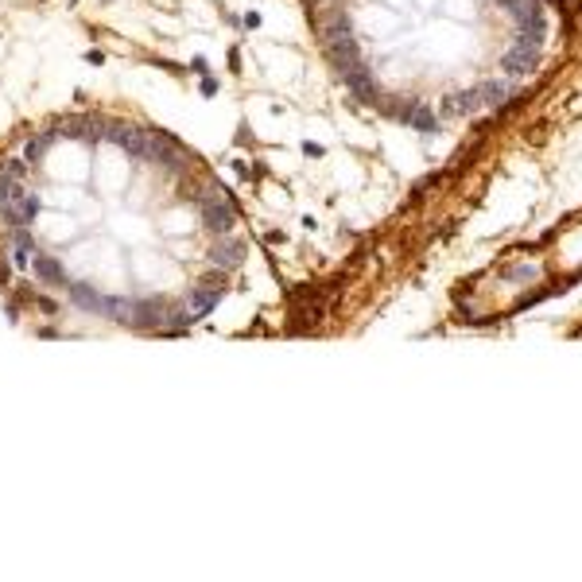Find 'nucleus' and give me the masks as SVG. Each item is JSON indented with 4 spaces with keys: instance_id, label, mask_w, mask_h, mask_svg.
Returning <instances> with one entry per match:
<instances>
[{
    "instance_id": "f257e3e1",
    "label": "nucleus",
    "mask_w": 582,
    "mask_h": 582,
    "mask_svg": "<svg viewBox=\"0 0 582 582\" xmlns=\"http://www.w3.org/2000/svg\"><path fill=\"white\" fill-rule=\"evenodd\" d=\"M214 307H218V287H214V291H206V287H202V291H194V295L187 299V307H183V315H179V319L171 322V326H183V322H194V319H202V315H210Z\"/></svg>"
},
{
    "instance_id": "f03ea898",
    "label": "nucleus",
    "mask_w": 582,
    "mask_h": 582,
    "mask_svg": "<svg viewBox=\"0 0 582 582\" xmlns=\"http://www.w3.org/2000/svg\"><path fill=\"white\" fill-rule=\"evenodd\" d=\"M39 214V198H31V194H23V198H16V202H8V210H4V225L8 229H20V225H31V218Z\"/></svg>"
},
{
    "instance_id": "7ed1b4c3",
    "label": "nucleus",
    "mask_w": 582,
    "mask_h": 582,
    "mask_svg": "<svg viewBox=\"0 0 582 582\" xmlns=\"http://www.w3.org/2000/svg\"><path fill=\"white\" fill-rule=\"evenodd\" d=\"M31 272L39 284H62V264L51 260V256H39V260L31 264Z\"/></svg>"
},
{
    "instance_id": "20e7f679",
    "label": "nucleus",
    "mask_w": 582,
    "mask_h": 582,
    "mask_svg": "<svg viewBox=\"0 0 582 582\" xmlns=\"http://www.w3.org/2000/svg\"><path fill=\"white\" fill-rule=\"evenodd\" d=\"M241 256H245V241H229L225 249H210V260H218V264H225V268H233V264H241Z\"/></svg>"
},
{
    "instance_id": "39448f33",
    "label": "nucleus",
    "mask_w": 582,
    "mask_h": 582,
    "mask_svg": "<svg viewBox=\"0 0 582 582\" xmlns=\"http://www.w3.org/2000/svg\"><path fill=\"white\" fill-rule=\"evenodd\" d=\"M70 299H74L82 311H101V295L93 287H82V284H70Z\"/></svg>"
},
{
    "instance_id": "423d86ee",
    "label": "nucleus",
    "mask_w": 582,
    "mask_h": 582,
    "mask_svg": "<svg viewBox=\"0 0 582 582\" xmlns=\"http://www.w3.org/2000/svg\"><path fill=\"white\" fill-rule=\"evenodd\" d=\"M51 140H58V132H47V136H35V140H27V148H23V159L27 163H39L47 155V148H51Z\"/></svg>"
},
{
    "instance_id": "0eeeda50",
    "label": "nucleus",
    "mask_w": 582,
    "mask_h": 582,
    "mask_svg": "<svg viewBox=\"0 0 582 582\" xmlns=\"http://www.w3.org/2000/svg\"><path fill=\"white\" fill-rule=\"evenodd\" d=\"M31 264H35V249L12 245V268H16V272H31Z\"/></svg>"
},
{
    "instance_id": "6e6552de",
    "label": "nucleus",
    "mask_w": 582,
    "mask_h": 582,
    "mask_svg": "<svg viewBox=\"0 0 582 582\" xmlns=\"http://www.w3.org/2000/svg\"><path fill=\"white\" fill-rule=\"evenodd\" d=\"M0 175H8V179H27V159H8V163L0 167Z\"/></svg>"
},
{
    "instance_id": "1a4fd4ad",
    "label": "nucleus",
    "mask_w": 582,
    "mask_h": 582,
    "mask_svg": "<svg viewBox=\"0 0 582 582\" xmlns=\"http://www.w3.org/2000/svg\"><path fill=\"white\" fill-rule=\"evenodd\" d=\"M202 93H206V97H210V93H218V82H214V78H202Z\"/></svg>"
},
{
    "instance_id": "9d476101",
    "label": "nucleus",
    "mask_w": 582,
    "mask_h": 582,
    "mask_svg": "<svg viewBox=\"0 0 582 582\" xmlns=\"http://www.w3.org/2000/svg\"><path fill=\"white\" fill-rule=\"evenodd\" d=\"M86 58H89L93 66H101V62H105V55H101V51H86Z\"/></svg>"
}]
</instances>
